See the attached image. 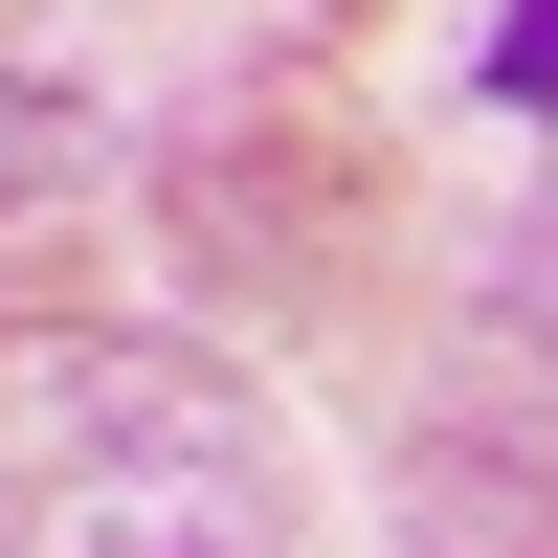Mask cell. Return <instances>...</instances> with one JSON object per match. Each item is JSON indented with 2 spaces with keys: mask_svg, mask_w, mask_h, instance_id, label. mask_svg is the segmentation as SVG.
I'll list each match as a JSON object with an SVG mask.
<instances>
[{
  "mask_svg": "<svg viewBox=\"0 0 558 558\" xmlns=\"http://www.w3.org/2000/svg\"><path fill=\"white\" fill-rule=\"evenodd\" d=\"M492 89H514V112H558V0H514V23H492Z\"/></svg>",
  "mask_w": 558,
  "mask_h": 558,
  "instance_id": "2",
  "label": "cell"
},
{
  "mask_svg": "<svg viewBox=\"0 0 558 558\" xmlns=\"http://www.w3.org/2000/svg\"><path fill=\"white\" fill-rule=\"evenodd\" d=\"M291 447L202 336L0 313V558H268Z\"/></svg>",
  "mask_w": 558,
  "mask_h": 558,
  "instance_id": "1",
  "label": "cell"
}]
</instances>
